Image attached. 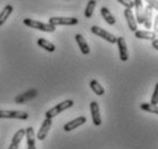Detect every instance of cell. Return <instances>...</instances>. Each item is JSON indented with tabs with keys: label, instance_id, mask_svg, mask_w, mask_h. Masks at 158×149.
<instances>
[{
	"label": "cell",
	"instance_id": "12",
	"mask_svg": "<svg viewBox=\"0 0 158 149\" xmlns=\"http://www.w3.org/2000/svg\"><path fill=\"white\" fill-rule=\"evenodd\" d=\"M136 14V23L143 24V15H144V8H143L142 0H133Z\"/></svg>",
	"mask_w": 158,
	"mask_h": 149
},
{
	"label": "cell",
	"instance_id": "18",
	"mask_svg": "<svg viewBox=\"0 0 158 149\" xmlns=\"http://www.w3.org/2000/svg\"><path fill=\"white\" fill-rule=\"evenodd\" d=\"M37 44H38V46L41 48H44V49H46L47 52H54L55 51V45L53 43H51V41H48V40H46L45 38H39V39L37 40Z\"/></svg>",
	"mask_w": 158,
	"mask_h": 149
},
{
	"label": "cell",
	"instance_id": "10",
	"mask_svg": "<svg viewBox=\"0 0 158 149\" xmlns=\"http://www.w3.org/2000/svg\"><path fill=\"white\" fill-rule=\"evenodd\" d=\"M124 15H125V19H126L128 29H130L131 31L135 32L136 31V29H138V23H136V20H135L133 13H132V9L126 8V9L124 11Z\"/></svg>",
	"mask_w": 158,
	"mask_h": 149
},
{
	"label": "cell",
	"instance_id": "2",
	"mask_svg": "<svg viewBox=\"0 0 158 149\" xmlns=\"http://www.w3.org/2000/svg\"><path fill=\"white\" fill-rule=\"evenodd\" d=\"M23 23L27 27L31 28V29H37V30H40V31L44 32H54L56 29V27H54V25H52L49 23H43V22L31 20V19H24Z\"/></svg>",
	"mask_w": 158,
	"mask_h": 149
},
{
	"label": "cell",
	"instance_id": "14",
	"mask_svg": "<svg viewBox=\"0 0 158 149\" xmlns=\"http://www.w3.org/2000/svg\"><path fill=\"white\" fill-rule=\"evenodd\" d=\"M75 38H76L77 44H78L79 48H80V52H81L84 55L89 54V52H91L89 46H88V44L86 43V40H85V38H84L83 36L80 35V33H77V35L75 36Z\"/></svg>",
	"mask_w": 158,
	"mask_h": 149
},
{
	"label": "cell",
	"instance_id": "1",
	"mask_svg": "<svg viewBox=\"0 0 158 149\" xmlns=\"http://www.w3.org/2000/svg\"><path fill=\"white\" fill-rule=\"evenodd\" d=\"M73 103H75V102L72 101V100H65V101H63V102H60L59 104H56L55 107H53V108H51L48 111H46L45 117L52 118V119H53L55 116L61 114L62 111L69 109V108H71V107L73 106Z\"/></svg>",
	"mask_w": 158,
	"mask_h": 149
},
{
	"label": "cell",
	"instance_id": "3",
	"mask_svg": "<svg viewBox=\"0 0 158 149\" xmlns=\"http://www.w3.org/2000/svg\"><path fill=\"white\" fill-rule=\"evenodd\" d=\"M91 31L93 32L95 36H99V37L103 38L104 40H107L108 43H110V44L117 43V37H116V36H114L112 33H110V32H108L107 30H104L102 28L98 27V25H93V27L91 28Z\"/></svg>",
	"mask_w": 158,
	"mask_h": 149
},
{
	"label": "cell",
	"instance_id": "11",
	"mask_svg": "<svg viewBox=\"0 0 158 149\" xmlns=\"http://www.w3.org/2000/svg\"><path fill=\"white\" fill-rule=\"evenodd\" d=\"M25 137H27V146L28 149H37L36 147V134L32 126L25 129Z\"/></svg>",
	"mask_w": 158,
	"mask_h": 149
},
{
	"label": "cell",
	"instance_id": "25",
	"mask_svg": "<svg viewBox=\"0 0 158 149\" xmlns=\"http://www.w3.org/2000/svg\"><path fill=\"white\" fill-rule=\"evenodd\" d=\"M119 4L123 5V6H125L126 8L128 9H132V8L134 7V2H133V0H117Z\"/></svg>",
	"mask_w": 158,
	"mask_h": 149
},
{
	"label": "cell",
	"instance_id": "4",
	"mask_svg": "<svg viewBox=\"0 0 158 149\" xmlns=\"http://www.w3.org/2000/svg\"><path fill=\"white\" fill-rule=\"evenodd\" d=\"M48 23L52 25H76L78 23V19L76 17H62V16H53L48 20Z\"/></svg>",
	"mask_w": 158,
	"mask_h": 149
},
{
	"label": "cell",
	"instance_id": "6",
	"mask_svg": "<svg viewBox=\"0 0 158 149\" xmlns=\"http://www.w3.org/2000/svg\"><path fill=\"white\" fill-rule=\"evenodd\" d=\"M91 108V115H92V121L94 123L95 126H100L102 124V119H101V114H100V107L96 101H92L89 104Z\"/></svg>",
	"mask_w": 158,
	"mask_h": 149
},
{
	"label": "cell",
	"instance_id": "26",
	"mask_svg": "<svg viewBox=\"0 0 158 149\" xmlns=\"http://www.w3.org/2000/svg\"><path fill=\"white\" fill-rule=\"evenodd\" d=\"M144 1H147L148 5H149L152 9L158 11V0H144Z\"/></svg>",
	"mask_w": 158,
	"mask_h": 149
},
{
	"label": "cell",
	"instance_id": "7",
	"mask_svg": "<svg viewBox=\"0 0 158 149\" xmlns=\"http://www.w3.org/2000/svg\"><path fill=\"white\" fill-rule=\"evenodd\" d=\"M52 123H53L52 118L45 117V121L43 122L39 131H38V133H37V139H38V140H45V139H46L48 132H49V129H51V126H52Z\"/></svg>",
	"mask_w": 158,
	"mask_h": 149
},
{
	"label": "cell",
	"instance_id": "15",
	"mask_svg": "<svg viewBox=\"0 0 158 149\" xmlns=\"http://www.w3.org/2000/svg\"><path fill=\"white\" fill-rule=\"evenodd\" d=\"M135 37L138 39H146V40H155L157 38V33L152 31H146V30H136L134 32Z\"/></svg>",
	"mask_w": 158,
	"mask_h": 149
},
{
	"label": "cell",
	"instance_id": "16",
	"mask_svg": "<svg viewBox=\"0 0 158 149\" xmlns=\"http://www.w3.org/2000/svg\"><path fill=\"white\" fill-rule=\"evenodd\" d=\"M151 22H152V8L148 5L144 8V15H143V24H144L146 29H150Z\"/></svg>",
	"mask_w": 158,
	"mask_h": 149
},
{
	"label": "cell",
	"instance_id": "22",
	"mask_svg": "<svg viewBox=\"0 0 158 149\" xmlns=\"http://www.w3.org/2000/svg\"><path fill=\"white\" fill-rule=\"evenodd\" d=\"M140 108L143 110V111H147V113H152V114L158 115V106L157 104H151V103H142Z\"/></svg>",
	"mask_w": 158,
	"mask_h": 149
},
{
	"label": "cell",
	"instance_id": "27",
	"mask_svg": "<svg viewBox=\"0 0 158 149\" xmlns=\"http://www.w3.org/2000/svg\"><path fill=\"white\" fill-rule=\"evenodd\" d=\"M154 32L158 33V15L156 16V19H155V24H154Z\"/></svg>",
	"mask_w": 158,
	"mask_h": 149
},
{
	"label": "cell",
	"instance_id": "29",
	"mask_svg": "<svg viewBox=\"0 0 158 149\" xmlns=\"http://www.w3.org/2000/svg\"><path fill=\"white\" fill-rule=\"evenodd\" d=\"M157 38H158V35H157Z\"/></svg>",
	"mask_w": 158,
	"mask_h": 149
},
{
	"label": "cell",
	"instance_id": "13",
	"mask_svg": "<svg viewBox=\"0 0 158 149\" xmlns=\"http://www.w3.org/2000/svg\"><path fill=\"white\" fill-rule=\"evenodd\" d=\"M25 135V130L24 129H21L19 130L15 134H14V137L12 139V142H10V145H9V148L8 149H19V146H20L21 141H22V139L24 138Z\"/></svg>",
	"mask_w": 158,
	"mask_h": 149
},
{
	"label": "cell",
	"instance_id": "24",
	"mask_svg": "<svg viewBox=\"0 0 158 149\" xmlns=\"http://www.w3.org/2000/svg\"><path fill=\"white\" fill-rule=\"evenodd\" d=\"M150 103L151 104H158V83L156 84V86H155L154 94H152V96H151Z\"/></svg>",
	"mask_w": 158,
	"mask_h": 149
},
{
	"label": "cell",
	"instance_id": "9",
	"mask_svg": "<svg viewBox=\"0 0 158 149\" xmlns=\"http://www.w3.org/2000/svg\"><path fill=\"white\" fill-rule=\"evenodd\" d=\"M86 117L85 116H80V117L76 118V119H73V121H71V122L67 123L65 125L63 126V130L65 131V132H70V131H72V130H76L77 127H79V126L84 125L85 123H86Z\"/></svg>",
	"mask_w": 158,
	"mask_h": 149
},
{
	"label": "cell",
	"instance_id": "21",
	"mask_svg": "<svg viewBox=\"0 0 158 149\" xmlns=\"http://www.w3.org/2000/svg\"><path fill=\"white\" fill-rule=\"evenodd\" d=\"M95 7H96V1L95 0H89L86 6V9H85V17L86 19H91L93 13H94Z\"/></svg>",
	"mask_w": 158,
	"mask_h": 149
},
{
	"label": "cell",
	"instance_id": "23",
	"mask_svg": "<svg viewBox=\"0 0 158 149\" xmlns=\"http://www.w3.org/2000/svg\"><path fill=\"white\" fill-rule=\"evenodd\" d=\"M36 94H31V95H29L28 94V92L25 93V94H23V95H21V96H17V98L15 99V102L16 103H24V101L27 100V99H29V98H33Z\"/></svg>",
	"mask_w": 158,
	"mask_h": 149
},
{
	"label": "cell",
	"instance_id": "19",
	"mask_svg": "<svg viewBox=\"0 0 158 149\" xmlns=\"http://www.w3.org/2000/svg\"><path fill=\"white\" fill-rule=\"evenodd\" d=\"M13 13V6L12 5H7L5 6V8L0 12V27L8 20L9 15Z\"/></svg>",
	"mask_w": 158,
	"mask_h": 149
},
{
	"label": "cell",
	"instance_id": "8",
	"mask_svg": "<svg viewBox=\"0 0 158 149\" xmlns=\"http://www.w3.org/2000/svg\"><path fill=\"white\" fill-rule=\"evenodd\" d=\"M117 45H118L119 57L122 61H127L128 60V51H127V45L124 37H117Z\"/></svg>",
	"mask_w": 158,
	"mask_h": 149
},
{
	"label": "cell",
	"instance_id": "5",
	"mask_svg": "<svg viewBox=\"0 0 158 149\" xmlns=\"http://www.w3.org/2000/svg\"><path fill=\"white\" fill-rule=\"evenodd\" d=\"M29 115L25 111H20V110H0V118H15V119H21L25 121L28 119Z\"/></svg>",
	"mask_w": 158,
	"mask_h": 149
},
{
	"label": "cell",
	"instance_id": "20",
	"mask_svg": "<svg viewBox=\"0 0 158 149\" xmlns=\"http://www.w3.org/2000/svg\"><path fill=\"white\" fill-rule=\"evenodd\" d=\"M89 86H91L92 91H93L96 95L101 96V95L104 94V88H103V86L98 82V80H95V79L91 80V82H89Z\"/></svg>",
	"mask_w": 158,
	"mask_h": 149
},
{
	"label": "cell",
	"instance_id": "28",
	"mask_svg": "<svg viewBox=\"0 0 158 149\" xmlns=\"http://www.w3.org/2000/svg\"><path fill=\"white\" fill-rule=\"evenodd\" d=\"M152 47H154L156 51H158V39L152 40Z\"/></svg>",
	"mask_w": 158,
	"mask_h": 149
},
{
	"label": "cell",
	"instance_id": "17",
	"mask_svg": "<svg viewBox=\"0 0 158 149\" xmlns=\"http://www.w3.org/2000/svg\"><path fill=\"white\" fill-rule=\"evenodd\" d=\"M101 15H102V17L104 19V21L107 22L109 25H114V24L116 23V19L115 16L111 14V12L108 9L107 7H102L101 8Z\"/></svg>",
	"mask_w": 158,
	"mask_h": 149
}]
</instances>
